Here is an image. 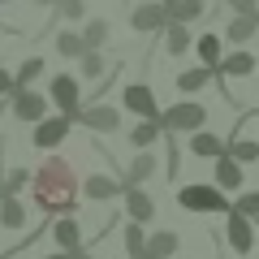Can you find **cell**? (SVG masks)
<instances>
[{
	"mask_svg": "<svg viewBox=\"0 0 259 259\" xmlns=\"http://www.w3.org/2000/svg\"><path fill=\"white\" fill-rule=\"evenodd\" d=\"M82 39H87V48H104L112 39V26L104 18H87L82 22Z\"/></svg>",
	"mask_w": 259,
	"mask_h": 259,
	"instance_id": "cell-29",
	"label": "cell"
},
{
	"mask_svg": "<svg viewBox=\"0 0 259 259\" xmlns=\"http://www.w3.org/2000/svg\"><path fill=\"white\" fill-rule=\"evenodd\" d=\"M78 125L91 130V134H117V130H121V108H117V104H104V100L82 104V117H78Z\"/></svg>",
	"mask_w": 259,
	"mask_h": 259,
	"instance_id": "cell-6",
	"label": "cell"
},
{
	"mask_svg": "<svg viewBox=\"0 0 259 259\" xmlns=\"http://www.w3.org/2000/svg\"><path fill=\"white\" fill-rule=\"evenodd\" d=\"M44 259H74V255H69V250H61V246H56L52 255H44Z\"/></svg>",
	"mask_w": 259,
	"mask_h": 259,
	"instance_id": "cell-37",
	"label": "cell"
},
{
	"mask_svg": "<svg viewBox=\"0 0 259 259\" xmlns=\"http://www.w3.org/2000/svg\"><path fill=\"white\" fill-rule=\"evenodd\" d=\"M160 121H164V130H173V134H194V130L207 125V108L199 100H190V95H182L173 108L160 112Z\"/></svg>",
	"mask_w": 259,
	"mask_h": 259,
	"instance_id": "cell-3",
	"label": "cell"
},
{
	"mask_svg": "<svg viewBox=\"0 0 259 259\" xmlns=\"http://www.w3.org/2000/svg\"><path fill=\"white\" fill-rule=\"evenodd\" d=\"M69 130H74V121L65 117V112H56V117H44V121H35V130H30V147L52 151V147H61V143L69 139Z\"/></svg>",
	"mask_w": 259,
	"mask_h": 259,
	"instance_id": "cell-7",
	"label": "cell"
},
{
	"mask_svg": "<svg viewBox=\"0 0 259 259\" xmlns=\"http://www.w3.org/2000/svg\"><path fill=\"white\" fill-rule=\"evenodd\" d=\"M82 194L91 199V203H108V199H117V194H125V182H121V173L117 177L91 173V177H82Z\"/></svg>",
	"mask_w": 259,
	"mask_h": 259,
	"instance_id": "cell-11",
	"label": "cell"
},
{
	"mask_svg": "<svg viewBox=\"0 0 259 259\" xmlns=\"http://www.w3.org/2000/svg\"><path fill=\"white\" fill-rule=\"evenodd\" d=\"M9 104H13V121H22V125H35V121L48 117V95L30 91V87H18L9 95Z\"/></svg>",
	"mask_w": 259,
	"mask_h": 259,
	"instance_id": "cell-9",
	"label": "cell"
},
{
	"mask_svg": "<svg viewBox=\"0 0 259 259\" xmlns=\"http://www.w3.org/2000/svg\"><path fill=\"white\" fill-rule=\"evenodd\" d=\"M30 168H9V173H5V186H9V194H18V190H26L30 186Z\"/></svg>",
	"mask_w": 259,
	"mask_h": 259,
	"instance_id": "cell-34",
	"label": "cell"
},
{
	"mask_svg": "<svg viewBox=\"0 0 259 259\" xmlns=\"http://www.w3.org/2000/svg\"><path fill=\"white\" fill-rule=\"evenodd\" d=\"M255 229H259V221H250L242 212L225 216V242L233 246V255H255Z\"/></svg>",
	"mask_w": 259,
	"mask_h": 259,
	"instance_id": "cell-8",
	"label": "cell"
},
{
	"mask_svg": "<svg viewBox=\"0 0 259 259\" xmlns=\"http://www.w3.org/2000/svg\"><path fill=\"white\" fill-rule=\"evenodd\" d=\"M130 26L139 30V35H164L168 26V5L164 0H143L130 9Z\"/></svg>",
	"mask_w": 259,
	"mask_h": 259,
	"instance_id": "cell-5",
	"label": "cell"
},
{
	"mask_svg": "<svg viewBox=\"0 0 259 259\" xmlns=\"http://www.w3.org/2000/svg\"><path fill=\"white\" fill-rule=\"evenodd\" d=\"M121 108L134 112V117H160V104H156V91H151L147 82H130L125 91H121Z\"/></svg>",
	"mask_w": 259,
	"mask_h": 259,
	"instance_id": "cell-10",
	"label": "cell"
},
{
	"mask_svg": "<svg viewBox=\"0 0 259 259\" xmlns=\"http://www.w3.org/2000/svg\"><path fill=\"white\" fill-rule=\"evenodd\" d=\"M259 35V18H246V13H233V22L229 26H225V39H229V44H250V39Z\"/></svg>",
	"mask_w": 259,
	"mask_h": 259,
	"instance_id": "cell-23",
	"label": "cell"
},
{
	"mask_svg": "<svg viewBox=\"0 0 259 259\" xmlns=\"http://www.w3.org/2000/svg\"><path fill=\"white\" fill-rule=\"evenodd\" d=\"M5 194H9V186H5V182H0V199H5Z\"/></svg>",
	"mask_w": 259,
	"mask_h": 259,
	"instance_id": "cell-40",
	"label": "cell"
},
{
	"mask_svg": "<svg viewBox=\"0 0 259 259\" xmlns=\"http://www.w3.org/2000/svg\"><path fill=\"white\" fill-rule=\"evenodd\" d=\"M139 259H151V255H139Z\"/></svg>",
	"mask_w": 259,
	"mask_h": 259,
	"instance_id": "cell-41",
	"label": "cell"
},
{
	"mask_svg": "<svg viewBox=\"0 0 259 259\" xmlns=\"http://www.w3.org/2000/svg\"><path fill=\"white\" fill-rule=\"evenodd\" d=\"M233 212H242V216H250V221H259V190L238 194V199H233Z\"/></svg>",
	"mask_w": 259,
	"mask_h": 259,
	"instance_id": "cell-33",
	"label": "cell"
},
{
	"mask_svg": "<svg viewBox=\"0 0 259 259\" xmlns=\"http://www.w3.org/2000/svg\"><path fill=\"white\" fill-rule=\"evenodd\" d=\"M164 5H173V0H164Z\"/></svg>",
	"mask_w": 259,
	"mask_h": 259,
	"instance_id": "cell-43",
	"label": "cell"
},
{
	"mask_svg": "<svg viewBox=\"0 0 259 259\" xmlns=\"http://www.w3.org/2000/svg\"><path fill=\"white\" fill-rule=\"evenodd\" d=\"M78 65H82V82H100V78L108 74V56H104V48H87V52L78 56Z\"/></svg>",
	"mask_w": 259,
	"mask_h": 259,
	"instance_id": "cell-24",
	"label": "cell"
},
{
	"mask_svg": "<svg viewBox=\"0 0 259 259\" xmlns=\"http://www.w3.org/2000/svg\"><path fill=\"white\" fill-rule=\"evenodd\" d=\"M216 74H225V78H255V52H246V48H233L229 56H221Z\"/></svg>",
	"mask_w": 259,
	"mask_h": 259,
	"instance_id": "cell-15",
	"label": "cell"
},
{
	"mask_svg": "<svg viewBox=\"0 0 259 259\" xmlns=\"http://www.w3.org/2000/svg\"><path fill=\"white\" fill-rule=\"evenodd\" d=\"M177 250H182V238H177L173 229H156V233H147V250H143V255L168 259V255H177Z\"/></svg>",
	"mask_w": 259,
	"mask_h": 259,
	"instance_id": "cell-20",
	"label": "cell"
},
{
	"mask_svg": "<svg viewBox=\"0 0 259 259\" xmlns=\"http://www.w3.org/2000/svg\"><path fill=\"white\" fill-rule=\"evenodd\" d=\"M52 13H56L61 22H87V0H61Z\"/></svg>",
	"mask_w": 259,
	"mask_h": 259,
	"instance_id": "cell-32",
	"label": "cell"
},
{
	"mask_svg": "<svg viewBox=\"0 0 259 259\" xmlns=\"http://www.w3.org/2000/svg\"><path fill=\"white\" fill-rule=\"evenodd\" d=\"M125 216L130 221H139V225H151V216H156V199H151L143 186H125Z\"/></svg>",
	"mask_w": 259,
	"mask_h": 259,
	"instance_id": "cell-12",
	"label": "cell"
},
{
	"mask_svg": "<svg viewBox=\"0 0 259 259\" xmlns=\"http://www.w3.org/2000/svg\"><path fill=\"white\" fill-rule=\"evenodd\" d=\"M30 194H35V207L48 221L69 216L78 207V168L65 156H48L35 168V177H30Z\"/></svg>",
	"mask_w": 259,
	"mask_h": 259,
	"instance_id": "cell-1",
	"label": "cell"
},
{
	"mask_svg": "<svg viewBox=\"0 0 259 259\" xmlns=\"http://www.w3.org/2000/svg\"><path fill=\"white\" fill-rule=\"evenodd\" d=\"M212 82H216V69L203 65V61L177 74V91H182V95H194V91H203V87H212Z\"/></svg>",
	"mask_w": 259,
	"mask_h": 259,
	"instance_id": "cell-16",
	"label": "cell"
},
{
	"mask_svg": "<svg viewBox=\"0 0 259 259\" xmlns=\"http://www.w3.org/2000/svg\"><path fill=\"white\" fill-rule=\"evenodd\" d=\"M44 74H48V61H44V56H26V61L18 65V74H13V78H18V87H35Z\"/></svg>",
	"mask_w": 259,
	"mask_h": 259,
	"instance_id": "cell-28",
	"label": "cell"
},
{
	"mask_svg": "<svg viewBox=\"0 0 259 259\" xmlns=\"http://www.w3.org/2000/svg\"><path fill=\"white\" fill-rule=\"evenodd\" d=\"M225 151H229V139L212 134L207 125L190 134V156H199V160H216V156H225Z\"/></svg>",
	"mask_w": 259,
	"mask_h": 259,
	"instance_id": "cell-14",
	"label": "cell"
},
{
	"mask_svg": "<svg viewBox=\"0 0 259 259\" xmlns=\"http://www.w3.org/2000/svg\"><path fill=\"white\" fill-rule=\"evenodd\" d=\"M13 91H18V78H13L9 69H5V65H0V95H5V100H9Z\"/></svg>",
	"mask_w": 259,
	"mask_h": 259,
	"instance_id": "cell-36",
	"label": "cell"
},
{
	"mask_svg": "<svg viewBox=\"0 0 259 259\" xmlns=\"http://www.w3.org/2000/svg\"><path fill=\"white\" fill-rule=\"evenodd\" d=\"M151 177H156V151H139V156L130 160V168H125V177H121V182L125 186H143V182H151Z\"/></svg>",
	"mask_w": 259,
	"mask_h": 259,
	"instance_id": "cell-18",
	"label": "cell"
},
{
	"mask_svg": "<svg viewBox=\"0 0 259 259\" xmlns=\"http://www.w3.org/2000/svg\"><path fill=\"white\" fill-rule=\"evenodd\" d=\"M203 13H207L203 0H173V5H168V22H186V26H190V22H199Z\"/></svg>",
	"mask_w": 259,
	"mask_h": 259,
	"instance_id": "cell-25",
	"label": "cell"
},
{
	"mask_svg": "<svg viewBox=\"0 0 259 259\" xmlns=\"http://www.w3.org/2000/svg\"><path fill=\"white\" fill-rule=\"evenodd\" d=\"M35 5H39V9H48V13H52L56 5H61V0H35Z\"/></svg>",
	"mask_w": 259,
	"mask_h": 259,
	"instance_id": "cell-38",
	"label": "cell"
},
{
	"mask_svg": "<svg viewBox=\"0 0 259 259\" xmlns=\"http://www.w3.org/2000/svg\"><path fill=\"white\" fill-rule=\"evenodd\" d=\"M229 13H246V18H259V0H225Z\"/></svg>",
	"mask_w": 259,
	"mask_h": 259,
	"instance_id": "cell-35",
	"label": "cell"
},
{
	"mask_svg": "<svg viewBox=\"0 0 259 259\" xmlns=\"http://www.w3.org/2000/svg\"><path fill=\"white\" fill-rule=\"evenodd\" d=\"M194 52H199V61H203V65H212V69H216V65H221V35H212V30H207V35H199V39H194Z\"/></svg>",
	"mask_w": 259,
	"mask_h": 259,
	"instance_id": "cell-27",
	"label": "cell"
},
{
	"mask_svg": "<svg viewBox=\"0 0 259 259\" xmlns=\"http://www.w3.org/2000/svg\"><path fill=\"white\" fill-rule=\"evenodd\" d=\"M160 139H164V121H160V117H139V125L130 130V143H134L139 151L156 147Z\"/></svg>",
	"mask_w": 259,
	"mask_h": 259,
	"instance_id": "cell-17",
	"label": "cell"
},
{
	"mask_svg": "<svg viewBox=\"0 0 259 259\" xmlns=\"http://www.w3.org/2000/svg\"><path fill=\"white\" fill-rule=\"evenodd\" d=\"M190 48H194L190 26H186V22H168V26H164V52L168 56H186Z\"/></svg>",
	"mask_w": 259,
	"mask_h": 259,
	"instance_id": "cell-21",
	"label": "cell"
},
{
	"mask_svg": "<svg viewBox=\"0 0 259 259\" xmlns=\"http://www.w3.org/2000/svg\"><path fill=\"white\" fill-rule=\"evenodd\" d=\"M52 242H56L61 250H69V255H78V250H82V225L74 221V212L52 221Z\"/></svg>",
	"mask_w": 259,
	"mask_h": 259,
	"instance_id": "cell-13",
	"label": "cell"
},
{
	"mask_svg": "<svg viewBox=\"0 0 259 259\" xmlns=\"http://www.w3.org/2000/svg\"><path fill=\"white\" fill-rule=\"evenodd\" d=\"M225 194L229 190H221L216 182H190V186L177 190V207H182V212H225L229 216L233 203L225 199Z\"/></svg>",
	"mask_w": 259,
	"mask_h": 259,
	"instance_id": "cell-2",
	"label": "cell"
},
{
	"mask_svg": "<svg viewBox=\"0 0 259 259\" xmlns=\"http://www.w3.org/2000/svg\"><path fill=\"white\" fill-rule=\"evenodd\" d=\"M229 156L242 160V164H259V143H255V139H242V134H233V139H229Z\"/></svg>",
	"mask_w": 259,
	"mask_h": 259,
	"instance_id": "cell-31",
	"label": "cell"
},
{
	"mask_svg": "<svg viewBox=\"0 0 259 259\" xmlns=\"http://www.w3.org/2000/svg\"><path fill=\"white\" fill-rule=\"evenodd\" d=\"M0 5H9V0H0Z\"/></svg>",
	"mask_w": 259,
	"mask_h": 259,
	"instance_id": "cell-42",
	"label": "cell"
},
{
	"mask_svg": "<svg viewBox=\"0 0 259 259\" xmlns=\"http://www.w3.org/2000/svg\"><path fill=\"white\" fill-rule=\"evenodd\" d=\"M56 52H61V56H69V61H78V56L87 52L82 30H61V35H56Z\"/></svg>",
	"mask_w": 259,
	"mask_h": 259,
	"instance_id": "cell-30",
	"label": "cell"
},
{
	"mask_svg": "<svg viewBox=\"0 0 259 259\" xmlns=\"http://www.w3.org/2000/svg\"><path fill=\"white\" fill-rule=\"evenodd\" d=\"M121 238H125V259H139L143 250H147V225L130 221L125 229H121Z\"/></svg>",
	"mask_w": 259,
	"mask_h": 259,
	"instance_id": "cell-26",
	"label": "cell"
},
{
	"mask_svg": "<svg viewBox=\"0 0 259 259\" xmlns=\"http://www.w3.org/2000/svg\"><path fill=\"white\" fill-rule=\"evenodd\" d=\"M48 100L56 104V108L65 112V117L78 125V117H82V82H78L74 74H52V82H48Z\"/></svg>",
	"mask_w": 259,
	"mask_h": 259,
	"instance_id": "cell-4",
	"label": "cell"
},
{
	"mask_svg": "<svg viewBox=\"0 0 259 259\" xmlns=\"http://www.w3.org/2000/svg\"><path fill=\"white\" fill-rule=\"evenodd\" d=\"M74 259H95V255H91V250H78V255H74Z\"/></svg>",
	"mask_w": 259,
	"mask_h": 259,
	"instance_id": "cell-39",
	"label": "cell"
},
{
	"mask_svg": "<svg viewBox=\"0 0 259 259\" xmlns=\"http://www.w3.org/2000/svg\"><path fill=\"white\" fill-rule=\"evenodd\" d=\"M242 182H246V177H242V160H233L229 151L216 156V186H221V190H242Z\"/></svg>",
	"mask_w": 259,
	"mask_h": 259,
	"instance_id": "cell-19",
	"label": "cell"
},
{
	"mask_svg": "<svg viewBox=\"0 0 259 259\" xmlns=\"http://www.w3.org/2000/svg\"><path fill=\"white\" fill-rule=\"evenodd\" d=\"M0 229H9V233L26 229V207L18 203V194H5L0 199Z\"/></svg>",
	"mask_w": 259,
	"mask_h": 259,
	"instance_id": "cell-22",
	"label": "cell"
}]
</instances>
